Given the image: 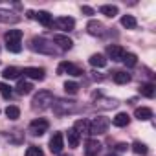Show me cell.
Wrapping results in <instances>:
<instances>
[{"mask_svg":"<svg viewBox=\"0 0 156 156\" xmlns=\"http://www.w3.org/2000/svg\"><path fill=\"white\" fill-rule=\"evenodd\" d=\"M129 68H132V66H136V62H138V57L134 55V53H125L123 55V59H121Z\"/></svg>","mask_w":156,"mask_h":156,"instance_id":"f546056e","label":"cell"},{"mask_svg":"<svg viewBox=\"0 0 156 156\" xmlns=\"http://www.w3.org/2000/svg\"><path fill=\"white\" fill-rule=\"evenodd\" d=\"M22 73L28 75L30 79H35V81H42V79H44V75H46L44 68H39V66H28V68L22 70Z\"/></svg>","mask_w":156,"mask_h":156,"instance_id":"ba28073f","label":"cell"},{"mask_svg":"<svg viewBox=\"0 0 156 156\" xmlns=\"http://www.w3.org/2000/svg\"><path fill=\"white\" fill-rule=\"evenodd\" d=\"M57 73L61 75V73H70V75H73V77H79V75H83L85 72L79 68V66H75V64H72V62H68V61H62L61 64H59V68H57Z\"/></svg>","mask_w":156,"mask_h":156,"instance_id":"5b68a950","label":"cell"},{"mask_svg":"<svg viewBox=\"0 0 156 156\" xmlns=\"http://www.w3.org/2000/svg\"><path fill=\"white\" fill-rule=\"evenodd\" d=\"M127 147H129L127 143H118V145H116V151H119V152H123V151H127Z\"/></svg>","mask_w":156,"mask_h":156,"instance_id":"d590c367","label":"cell"},{"mask_svg":"<svg viewBox=\"0 0 156 156\" xmlns=\"http://www.w3.org/2000/svg\"><path fill=\"white\" fill-rule=\"evenodd\" d=\"M88 62H90L94 68H103V66H107V59H105L101 53H94V55L88 59Z\"/></svg>","mask_w":156,"mask_h":156,"instance_id":"44dd1931","label":"cell"},{"mask_svg":"<svg viewBox=\"0 0 156 156\" xmlns=\"http://www.w3.org/2000/svg\"><path fill=\"white\" fill-rule=\"evenodd\" d=\"M30 48L33 51H39V53H46V55H55L57 50H55V44L42 39V37H33L30 41Z\"/></svg>","mask_w":156,"mask_h":156,"instance_id":"6da1fadb","label":"cell"},{"mask_svg":"<svg viewBox=\"0 0 156 156\" xmlns=\"http://www.w3.org/2000/svg\"><path fill=\"white\" fill-rule=\"evenodd\" d=\"M51 103H53V94L48 90H41L39 94H35L31 107H33V110H46L51 107Z\"/></svg>","mask_w":156,"mask_h":156,"instance_id":"7a4b0ae2","label":"cell"},{"mask_svg":"<svg viewBox=\"0 0 156 156\" xmlns=\"http://www.w3.org/2000/svg\"><path fill=\"white\" fill-rule=\"evenodd\" d=\"M53 44H57V46H59V50H62V51H66V50H70V48L73 46L72 39H68L66 35H61V33L53 35Z\"/></svg>","mask_w":156,"mask_h":156,"instance_id":"9c48e42d","label":"cell"},{"mask_svg":"<svg viewBox=\"0 0 156 156\" xmlns=\"http://www.w3.org/2000/svg\"><path fill=\"white\" fill-rule=\"evenodd\" d=\"M20 73H22L20 68H17V66H8V68H4V72H2V77H4V79H19Z\"/></svg>","mask_w":156,"mask_h":156,"instance_id":"2e32d148","label":"cell"},{"mask_svg":"<svg viewBox=\"0 0 156 156\" xmlns=\"http://www.w3.org/2000/svg\"><path fill=\"white\" fill-rule=\"evenodd\" d=\"M62 147H64V136H62V132H53V136L50 140V151L55 152V154H61Z\"/></svg>","mask_w":156,"mask_h":156,"instance_id":"52a82bcc","label":"cell"},{"mask_svg":"<svg viewBox=\"0 0 156 156\" xmlns=\"http://www.w3.org/2000/svg\"><path fill=\"white\" fill-rule=\"evenodd\" d=\"M132 151H134L136 154H140V156H147V154H149V147H147L145 143H141V141H134V143H132Z\"/></svg>","mask_w":156,"mask_h":156,"instance_id":"4316f807","label":"cell"},{"mask_svg":"<svg viewBox=\"0 0 156 156\" xmlns=\"http://www.w3.org/2000/svg\"><path fill=\"white\" fill-rule=\"evenodd\" d=\"M55 24H57V28L62 30V31H72L73 26H75V20H73L72 17H59V19L55 20Z\"/></svg>","mask_w":156,"mask_h":156,"instance_id":"7c38bea8","label":"cell"},{"mask_svg":"<svg viewBox=\"0 0 156 156\" xmlns=\"http://www.w3.org/2000/svg\"><path fill=\"white\" fill-rule=\"evenodd\" d=\"M66 138H68V145H70V147H73V149H75V147H79V140H81V136L77 134L73 129H70V130L66 132Z\"/></svg>","mask_w":156,"mask_h":156,"instance_id":"603a6c76","label":"cell"},{"mask_svg":"<svg viewBox=\"0 0 156 156\" xmlns=\"http://www.w3.org/2000/svg\"><path fill=\"white\" fill-rule=\"evenodd\" d=\"M35 19L44 26V28H50L51 24H53V20H51V15L48 13V11H39V13H35Z\"/></svg>","mask_w":156,"mask_h":156,"instance_id":"ac0fdd59","label":"cell"},{"mask_svg":"<svg viewBox=\"0 0 156 156\" xmlns=\"http://www.w3.org/2000/svg\"><path fill=\"white\" fill-rule=\"evenodd\" d=\"M73 130L77 132V134H90V121H87V119H77L75 121V125H73Z\"/></svg>","mask_w":156,"mask_h":156,"instance_id":"9a60e30c","label":"cell"},{"mask_svg":"<svg viewBox=\"0 0 156 156\" xmlns=\"http://www.w3.org/2000/svg\"><path fill=\"white\" fill-rule=\"evenodd\" d=\"M99 13L105 15V17H110V19H112V17L118 15V8H116V6H110V4H105V6L99 8Z\"/></svg>","mask_w":156,"mask_h":156,"instance_id":"cb8c5ba5","label":"cell"},{"mask_svg":"<svg viewBox=\"0 0 156 156\" xmlns=\"http://www.w3.org/2000/svg\"><path fill=\"white\" fill-rule=\"evenodd\" d=\"M140 94H141V96H145V98H149V99H152V98H154V94H156L154 85H152V83H143V85L140 87Z\"/></svg>","mask_w":156,"mask_h":156,"instance_id":"7402d4cb","label":"cell"},{"mask_svg":"<svg viewBox=\"0 0 156 156\" xmlns=\"http://www.w3.org/2000/svg\"><path fill=\"white\" fill-rule=\"evenodd\" d=\"M24 156H44V152H42L41 147H37V145H30V147L26 149V154H24Z\"/></svg>","mask_w":156,"mask_h":156,"instance_id":"4dcf8cb0","label":"cell"},{"mask_svg":"<svg viewBox=\"0 0 156 156\" xmlns=\"http://www.w3.org/2000/svg\"><path fill=\"white\" fill-rule=\"evenodd\" d=\"M6 46H8V51H11V53H19V51L22 50L20 42H15V44H6Z\"/></svg>","mask_w":156,"mask_h":156,"instance_id":"836d02e7","label":"cell"},{"mask_svg":"<svg viewBox=\"0 0 156 156\" xmlns=\"http://www.w3.org/2000/svg\"><path fill=\"white\" fill-rule=\"evenodd\" d=\"M107 53H108V57H110L112 61H121L127 51H125L121 46H118V44H110V46H107Z\"/></svg>","mask_w":156,"mask_h":156,"instance_id":"30bf717a","label":"cell"},{"mask_svg":"<svg viewBox=\"0 0 156 156\" xmlns=\"http://www.w3.org/2000/svg\"><path fill=\"white\" fill-rule=\"evenodd\" d=\"M48 127H50L48 119L39 118V119H33V121L30 123V132H31L33 136H42V134L48 130Z\"/></svg>","mask_w":156,"mask_h":156,"instance_id":"8992f818","label":"cell"},{"mask_svg":"<svg viewBox=\"0 0 156 156\" xmlns=\"http://www.w3.org/2000/svg\"><path fill=\"white\" fill-rule=\"evenodd\" d=\"M107 156H118V154H114V152H108V154H107Z\"/></svg>","mask_w":156,"mask_h":156,"instance_id":"8d00e7d4","label":"cell"},{"mask_svg":"<svg viewBox=\"0 0 156 156\" xmlns=\"http://www.w3.org/2000/svg\"><path fill=\"white\" fill-rule=\"evenodd\" d=\"M108 127H110V119L105 118V116H98V118H94V121L90 123V134H92V136L107 134Z\"/></svg>","mask_w":156,"mask_h":156,"instance_id":"277c9868","label":"cell"},{"mask_svg":"<svg viewBox=\"0 0 156 156\" xmlns=\"http://www.w3.org/2000/svg\"><path fill=\"white\" fill-rule=\"evenodd\" d=\"M59 156H68V154H59Z\"/></svg>","mask_w":156,"mask_h":156,"instance_id":"74e56055","label":"cell"},{"mask_svg":"<svg viewBox=\"0 0 156 156\" xmlns=\"http://www.w3.org/2000/svg\"><path fill=\"white\" fill-rule=\"evenodd\" d=\"M0 94H2L6 99H9L11 98V87H8L6 83H0Z\"/></svg>","mask_w":156,"mask_h":156,"instance_id":"d6a6232c","label":"cell"},{"mask_svg":"<svg viewBox=\"0 0 156 156\" xmlns=\"http://www.w3.org/2000/svg\"><path fill=\"white\" fill-rule=\"evenodd\" d=\"M87 31H88L90 35L101 37V35L105 33V26H103L99 20H90V22H88V26H87Z\"/></svg>","mask_w":156,"mask_h":156,"instance_id":"4fadbf2b","label":"cell"},{"mask_svg":"<svg viewBox=\"0 0 156 156\" xmlns=\"http://www.w3.org/2000/svg\"><path fill=\"white\" fill-rule=\"evenodd\" d=\"M114 81L118 85H127L130 81V73H127V72H114Z\"/></svg>","mask_w":156,"mask_h":156,"instance_id":"d4e9b609","label":"cell"},{"mask_svg":"<svg viewBox=\"0 0 156 156\" xmlns=\"http://www.w3.org/2000/svg\"><path fill=\"white\" fill-rule=\"evenodd\" d=\"M101 151V143L98 140H88L87 145H85V154L87 156H98Z\"/></svg>","mask_w":156,"mask_h":156,"instance_id":"5bb4252c","label":"cell"},{"mask_svg":"<svg viewBox=\"0 0 156 156\" xmlns=\"http://www.w3.org/2000/svg\"><path fill=\"white\" fill-rule=\"evenodd\" d=\"M136 24H138V22H136V19H134L132 15H123V17H121V26H123V28H127V30H134Z\"/></svg>","mask_w":156,"mask_h":156,"instance_id":"484cf974","label":"cell"},{"mask_svg":"<svg viewBox=\"0 0 156 156\" xmlns=\"http://www.w3.org/2000/svg\"><path fill=\"white\" fill-rule=\"evenodd\" d=\"M112 123H114L116 127H127V125L130 123V118H129L127 112H119V114H116V118L112 119Z\"/></svg>","mask_w":156,"mask_h":156,"instance_id":"ffe728a7","label":"cell"},{"mask_svg":"<svg viewBox=\"0 0 156 156\" xmlns=\"http://www.w3.org/2000/svg\"><path fill=\"white\" fill-rule=\"evenodd\" d=\"M51 107H53V112H55L57 116L72 114V112H75V108H77V105H75L73 99H53Z\"/></svg>","mask_w":156,"mask_h":156,"instance_id":"3957f363","label":"cell"},{"mask_svg":"<svg viewBox=\"0 0 156 156\" xmlns=\"http://www.w3.org/2000/svg\"><path fill=\"white\" fill-rule=\"evenodd\" d=\"M81 11H83L85 15H94V9H92V8H88V6H83V8H81Z\"/></svg>","mask_w":156,"mask_h":156,"instance_id":"e575fe53","label":"cell"},{"mask_svg":"<svg viewBox=\"0 0 156 156\" xmlns=\"http://www.w3.org/2000/svg\"><path fill=\"white\" fill-rule=\"evenodd\" d=\"M6 116H8L9 119H13V121H15V119H19V118H20V108H19V107H15V105H9V107L6 108Z\"/></svg>","mask_w":156,"mask_h":156,"instance_id":"f1b7e54d","label":"cell"},{"mask_svg":"<svg viewBox=\"0 0 156 156\" xmlns=\"http://www.w3.org/2000/svg\"><path fill=\"white\" fill-rule=\"evenodd\" d=\"M4 39H6V42H8V44L20 42V39H22V31H20V30H9V31H6Z\"/></svg>","mask_w":156,"mask_h":156,"instance_id":"e0dca14e","label":"cell"},{"mask_svg":"<svg viewBox=\"0 0 156 156\" xmlns=\"http://www.w3.org/2000/svg\"><path fill=\"white\" fill-rule=\"evenodd\" d=\"M134 116H136L140 121H147V119H151V118H152V110H151V108H147V107H140V108H136Z\"/></svg>","mask_w":156,"mask_h":156,"instance_id":"d6986e66","label":"cell"},{"mask_svg":"<svg viewBox=\"0 0 156 156\" xmlns=\"http://www.w3.org/2000/svg\"><path fill=\"white\" fill-rule=\"evenodd\" d=\"M77 90H79V85L75 81H66L64 83V92L66 94H77Z\"/></svg>","mask_w":156,"mask_h":156,"instance_id":"1f68e13d","label":"cell"},{"mask_svg":"<svg viewBox=\"0 0 156 156\" xmlns=\"http://www.w3.org/2000/svg\"><path fill=\"white\" fill-rule=\"evenodd\" d=\"M19 20H20V17H19L17 13H13V11H9V9H2V8H0V22L15 24V22H19Z\"/></svg>","mask_w":156,"mask_h":156,"instance_id":"8fae6325","label":"cell"},{"mask_svg":"<svg viewBox=\"0 0 156 156\" xmlns=\"http://www.w3.org/2000/svg\"><path fill=\"white\" fill-rule=\"evenodd\" d=\"M31 90H33L31 83H28V81H19V85H17V92H19L20 96H26V94H30Z\"/></svg>","mask_w":156,"mask_h":156,"instance_id":"83f0119b","label":"cell"}]
</instances>
